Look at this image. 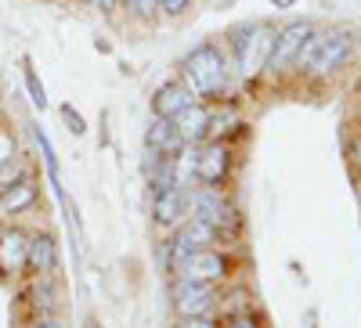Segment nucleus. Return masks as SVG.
<instances>
[{
  "mask_svg": "<svg viewBox=\"0 0 361 328\" xmlns=\"http://www.w3.org/2000/svg\"><path fill=\"white\" fill-rule=\"evenodd\" d=\"M354 51V40L347 29H336V33H322V37H307V44L300 47L296 54V65L300 69H307L311 76H329V72H336L347 65V58Z\"/></svg>",
  "mask_w": 361,
  "mask_h": 328,
  "instance_id": "1",
  "label": "nucleus"
},
{
  "mask_svg": "<svg viewBox=\"0 0 361 328\" xmlns=\"http://www.w3.org/2000/svg\"><path fill=\"white\" fill-rule=\"evenodd\" d=\"M185 87L195 94V98H214L224 91V80H228V69H224V58L217 51V44H199L188 51L185 58Z\"/></svg>",
  "mask_w": 361,
  "mask_h": 328,
  "instance_id": "2",
  "label": "nucleus"
},
{
  "mask_svg": "<svg viewBox=\"0 0 361 328\" xmlns=\"http://www.w3.org/2000/svg\"><path fill=\"white\" fill-rule=\"evenodd\" d=\"M235 62H238V76L250 80L257 76L264 65H267V54H271V44H275V29L267 22H253L246 29L235 33Z\"/></svg>",
  "mask_w": 361,
  "mask_h": 328,
  "instance_id": "3",
  "label": "nucleus"
},
{
  "mask_svg": "<svg viewBox=\"0 0 361 328\" xmlns=\"http://www.w3.org/2000/svg\"><path fill=\"white\" fill-rule=\"evenodd\" d=\"M307 37H311V25H307V22L286 25L282 33L275 37V44H271V54H267V65H264V69L282 72L289 62H296V54H300V47L307 44Z\"/></svg>",
  "mask_w": 361,
  "mask_h": 328,
  "instance_id": "4",
  "label": "nucleus"
},
{
  "mask_svg": "<svg viewBox=\"0 0 361 328\" xmlns=\"http://www.w3.org/2000/svg\"><path fill=\"white\" fill-rule=\"evenodd\" d=\"M214 303H217V296L206 282H185L180 278L177 289H173V307H177L180 317H206L214 310Z\"/></svg>",
  "mask_w": 361,
  "mask_h": 328,
  "instance_id": "5",
  "label": "nucleus"
},
{
  "mask_svg": "<svg viewBox=\"0 0 361 328\" xmlns=\"http://www.w3.org/2000/svg\"><path fill=\"white\" fill-rule=\"evenodd\" d=\"M177 271H180V278H185V282H206L209 285V282H221L224 278L228 260L221 253H214V249H199V253L180 260Z\"/></svg>",
  "mask_w": 361,
  "mask_h": 328,
  "instance_id": "6",
  "label": "nucleus"
},
{
  "mask_svg": "<svg viewBox=\"0 0 361 328\" xmlns=\"http://www.w3.org/2000/svg\"><path fill=\"white\" fill-rule=\"evenodd\" d=\"M209 242H217V227H209L206 220H188L185 227H180V234L173 238V249H170V263L177 267L185 256L199 253V249H209Z\"/></svg>",
  "mask_w": 361,
  "mask_h": 328,
  "instance_id": "7",
  "label": "nucleus"
},
{
  "mask_svg": "<svg viewBox=\"0 0 361 328\" xmlns=\"http://www.w3.org/2000/svg\"><path fill=\"white\" fill-rule=\"evenodd\" d=\"M188 206L195 210V217L199 220H206L209 227H231L235 224V213H231V206L214 191V188H202V191H195V195H188Z\"/></svg>",
  "mask_w": 361,
  "mask_h": 328,
  "instance_id": "8",
  "label": "nucleus"
},
{
  "mask_svg": "<svg viewBox=\"0 0 361 328\" xmlns=\"http://www.w3.org/2000/svg\"><path fill=\"white\" fill-rule=\"evenodd\" d=\"M188 213V191L180 184H166V188H156V224L159 227H173L180 224Z\"/></svg>",
  "mask_w": 361,
  "mask_h": 328,
  "instance_id": "9",
  "label": "nucleus"
},
{
  "mask_svg": "<svg viewBox=\"0 0 361 328\" xmlns=\"http://www.w3.org/2000/svg\"><path fill=\"white\" fill-rule=\"evenodd\" d=\"M192 101H195V94L188 91L185 83H177V80L163 83L159 91L152 94V108H156V115H163V119H173V115H180V112H185Z\"/></svg>",
  "mask_w": 361,
  "mask_h": 328,
  "instance_id": "10",
  "label": "nucleus"
},
{
  "mask_svg": "<svg viewBox=\"0 0 361 328\" xmlns=\"http://www.w3.org/2000/svg\"><path fill=\"white\" fill-rule=\"evenodd\" d=\"M224 173H228V152L221 144H209V148H202V152L195 156V177L202 184H221L224 181Z\"/></svg>",
  "mask_w": 361,
  "mask_h": 328,
  "instance_id": "11",
  "label": "nucleus"
},
{
  "mask_svg": "<svg viewBox=\"0 0 361 328\" xmlns=\"http://www.w3.org/2000/svg\"><path fill=\"white\" fill-rule=\"evenodd\" d=\"M25 253H29V238L18 227H8L4 234H0V271H8V275L22 271Z\"/></svg>",
  "mask_w": 361,
  "mask_h": 328,
  "instance_id": "12",
  "label": "nucleus"
},
{
  "mask_svg": "<svg viewBox=\"0 0 361 328\" xmlns=\"http://www.w3.org/2000/svg\"><path fill=\"white\" fill-rule=\"evenodd\" d=\"M37 202V184L29 177H18L15 184L0 188V217H11V213H22Z\"/></svg>",
  "mask_w": 361,
  "mask_h": 328,
  "instance_id": "13",
  "label": "nucleus"
},
{
  "mask_svg": "<svg viewBox=\"0 0 361 328\" xmlns=\"http://www.w3.org/2000/svg\"><path fill=\"white\" fill-rule=\"evenodd\" d=\"M145 144H148V152H156V156H173L180 148V134L170 119L156 115V123L145 130Z\"/></svg>",
  "mask_w": 361,
  "mask_h": 328,
  "instance_id": "14",
  "label": "nucleus"
},
{
  "mask_svg": "<svg viewBox=\"0 0 361 328\" xmlns=\"http://www.w3.org/2000/svg\"><path fill=\"white\" fill-rule=\"evenodd\" d=\"M173 127H177L180 141H202V137L209 134V112L192 101L180 115H173Z\"/></svg>",
  "mask_w": 361,
  "mask_h": 328,
  "instance_id": "15",
  "label": "nucleus"
},
{
  "mask_svg": "<svg viewBox=\"0 0 361 328\" xmlns=\"http://www.w3.org/2000/svg\"><path fill=\"white\" fill-rule=\"evenodd\" d=\"M25 267H33L37 275L54 271V238L51 234H33L29 238V253H25Z\"/></svg>",
  "mask_w": 361,
  "mask_h": 328,
  "instance_id": "16",
  "label": "nucleus"
},
{
  "mask_svg": "<svg viewBox=\"0 0 361 328\" xmlns=\"http://www.w3.org/2000/svg\"><path fill=\"white\" fill-rule=\"evenodd\" d=\"M127 8L137 15V18H152L159 11V0H127Z\"/></svg>",
  "mask_w": 361,
  "mask_h": 328,
  "instance_id": "17",
  "label": "nucleus"
},
{
  "mask_svg": "<svg viewBox=\"0 0 361 328\" xmlns=\"http://www.w3.org/2000/svg\"><path fill=\"white\" fill-rule=\"evenodd\" d=\"M25 83H29V94H33V101L44 108V105H47V98H44V87H40V80H37V72H33V69H25Z\"/></svg>",
  "mask_w": 361,
  "mask_h": 328,
  "instance_id": "18",
  "label": "nucleus"
},
{
  "mask_svg": "<svg viewBox=\"0 0 361 328\" xmlns=\"http://www.w3.org/2000/svg\"><path fill=\"white\" fill-rule=\"evenodd\" d=\"M18 152H15V141H11V134L0 127V163H8V159H15Z\"/></svg>",
  "mask_w": 361,
  "mask_h": 328,
  "instance_id": "19",
  "label": "nucleus"
},
{
  "mask_svg": "<svg viewBox=\"0 0 361 328\" xmlns=\"http://www.w3.org/2000/svg\"><path fill=\"white\" fill-rule=\"evenodd\" d=\"M159 4H163L166 15H185L192 8V0H159Z\"/></svg>",
  "mask_w": 361,
  "mask_h": 328,
  "instance_id": "20",
  "label": "nucleus"
},
{
  "mask_svg": "<svg viewBox=\"0 0 361 328\" xmlns=\"http://www.w3.org/2000/svg\"><path fill=\"white\" fill-rule=\"evenodd\" d=\"M62 115H66V119H69V127H73V134H83V119H80V115H76V112H73V108H69V105H66V108H62Z\"/></svg>",
  "mask_w": 361,
  "mask_h": 328,
  "instance_id": "21",
  "label": "nucleus"
},
{
  "mask_svg": "<svg viewBox=\"0 0 361 328\" xmlns=\"http://www.w3.org/2000/svg\"><path fill=\"white\" fill-rule=\"evenodd\" d=\"M180 328H214V324H209L206 317H188V321L180 324Z\"/></svg>",
  "mask_w": 361,
  "mask_h": 328,
  "instance_id": "22",
  "label": "nucleus"
},
{
  "mask_svg": "<svg viewBox=\"0 0 361 328\" xmlns=\"http://www.w3.org/2000/svg\"><path fill=\"white\" fill-rule=\"evenodd\" d=\"M94 4H98L102 11H112V8H116V0H94Z\"/></svg>",
  "mask_w": 361,
  "mask_h": 328,
  "instance_id": "23",
  "label": "nucleus"
},
{
  "mask_svg": "<svg viewBox=\"0 0 361 328\" xmlns=\"http://www.w3.org/2000/svg\"><path fill=\"white\" fill-rule=\"evenodd\" d=\"M228 328H253V321H243V317H238V321H231Z\"/></svg>",
  "mask_w": 361,
  "mask_h": 328,
  "instance_id": "24",
  "label": "nucleus"
},
{
  "mask_svg": "<svg viewBox=\"0 0 361 328\" xmlns=\"http://www.w3.org/2000/svg\"><path fill=\"white\" fill-rule=\"evenodd\" d=\"M29 328H58L54 321H37V324H29Z\"/></svg>",
  "mask_w": 361,
  "mask_h": 328,
  "instance_id": "25",
  "label": "nucleus"
},
{
  "mask_svg": "<svg viewBox=\"0 0 361 328\" xmlns=\"http://www.w3.org/2000/svg\"><path fill=\"white\" fill-rule=\"evenodd\" d=\"M354 156H357V163H361V137H357V144H354Z\"/></svg>",
  "mask_w": 361,
  "mask_h": 328,
  "instance_id": "26",
  "label": "nucleus"
},
{
  "mask_svg": "<svg viewBox=\"0 0 361 328\" xmlns=\"http://www.w3.org/2000/svg\"><path fill=\"white\" fill-rule=\"evenodd\" d=\"M87 4H94V0H87Z\"/></svg>",
  "mask_w": 361,
  "mask_h": 328,
  "instance_id": "27",
  "label": "nucleus"
}]
</instances>
